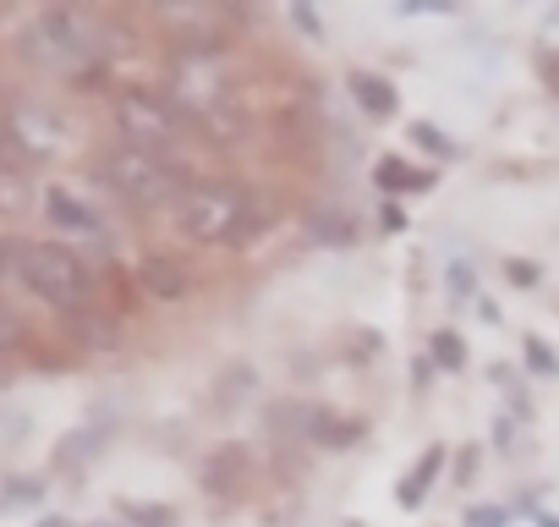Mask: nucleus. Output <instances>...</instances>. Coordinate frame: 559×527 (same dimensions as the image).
<instances>
[{
	"instance_id": "2eb2a0df",
	"label": "nucleus",
	"mask_w": 559,
	"mask_h": 527,
	"mask_svg": "<svg viewBox=\"0 0 559 527\" xmlns=\"http://www.w3.org/2000/svg\"><path fill=\"white\" fill-rule=\"evenodd\" d=\"M444 461H450V450H444V445H428V450L417 456V467H412V472H406V478L395 483V500H401L406 511H417V505L428 500V489H433V478L444 472Z\"/></svg>"
},
{
	"instance_id": "a211bd4d",
	"label": "nucleus",
	"mask_w": 559,
	"mask_h": 527,
	"mask_svg": "<svg viewBox=\"0 0 559 527\" xmlns=\"http://www.w3.org/2000/svg\"><path fill=\"white\" fill-rule=\"evenodd\" d=\"M252 390H258V368L252 363H225L214 374V407L219 412H236L241 401H252Z\"/></svg>"
},
{
	"instance_id": "7c9ffc66",
	"label": "nucleus",
	"mask_w": 559,
	"mask_h": 527,
	"mask_svg": "<svg viewBox=\"0 0 559 527\" xmlns=\"http://www.w3.org/2000/svg\"><path fill=\"white\" fill-rule=\"evenodd\" d=\"M537 72H543V83L559 94V50H543V56H537Z\"/></svg>"
},
{
	"instance_id": "f257e3e1",
	"label": "nucleus",
	"mask_w": 559,
	"mask_h": 527,
	"mask_svg": "<svg viewBox=\"0 0 559 527\" xmlns=\"http://www.w3.org/2000/svg\"><path fill=\"white\" fill-rule=\"evenodd\" d=\"M17 56L34 72H67L78 78L83 67L105 61V34L88 12L78 7H45L23 34H17Z\"/></svg>"
},
{
	"instance_id": "ea45409f",
	"label": "nucleus",
	"mask_w": 559,
	"mask_h": 527,
	"mask_svg": "<svg viewBox=\"0 0 559 527\" xmlns=\"http://www.w3.org/2000/svg\"><path fill=\"white\" fill-rule=\"evenodd\" d=\"M88 527H127V522H88Z\"/></svg>"
},
{
	"instance_id": "423d86ee",
	"label": "nucleus",
	"mask_w": 559,
	"mask_h": 527,
	"mask_svg": "<svg viewBox=\"0 0 559 527\" xmlns=\"http://www.w3.org/2000/svg\"><path fill=\"white\" fill-rule=\"evenodd\" d=\"M170 94H176V110L192 116V121L225 110L230 83H225V72H219V56H214V50H181V56L170 61Z\"/></svg>"
},
{
	"instance_id": "20e7f679",
	"label": "nucleus",
	"mask_w": 559,
	"mask_h": 527,
	"mask_svg": "<svg viewBox=\"0 0 559 527\" xmlns=\"http://www.w3.org/2000/svg\"><path fill=\"white\" fill-rule=\"evenodd\" d=\"M252 198L236 181H187V192L176 198V225L192 242H236L241 220H247Z\"/></svg>"
},
{
	"instance_id": "7ed1b4c3",
	"label": "nucleus",
	"mask_w": 559,
	"mask_h": 527,
	"mask_svg": "<svg viewBox=\"0 0 559 527\" xmlns=\"http://www.w3.org/2000/svg\"><path fill=\"white\" fill-rule=\"evenodd\" d=\"M99 176H105V187L121 198V203H132V209H176V198L187 192V176L170 165V160H159V154H138V149H127V143H116V149H105L99 154Z\"/></svg>"
},
{
	"instance_id": "bb28decb",
	"label": "nucleus",
	"mask_w": 559,
	"mask_h": 527,
	"mask_svg": "<svg viewBox=\"0 0 559 527\" xmlns=\"http://www.w3.org/2000/svg\"><path fill=\"white\" fill-rule=\"evenodd\" d=\"M521 352H526V368H532V374L559 379V358H554V347H548L543 336H526V347H521Z\"/></svg>"
},
{
	"instance_id": "6ab92c4d",
	"label": "nucleus",
	"mask_w": 559,
	"mask_h": 527,
	"mask_svg": "<svg viewBox=\"0 0 559 527\" xmlns=\"http://www.w3.org/2000/svg\"><path fill=\"white\" fill-rule=\"evenodd\" d=\"M45 214L61 225V231H99V214L88 203H78L67 187H45Z\"/></svg>"
},
{
	"instance_id": "39448f33",
	"label": "nucleus",
	"mask_w": 559,
	"mask_h": 527,
	"mask_svg": "<svg viewBox=\"0 0 559 527\" xmlns=\"http://www.w3.org/2000/svg\"><path fill=\"white\" fill-rule=\"evenodd\" d=\"M116 127H121V143L127 149L165 160V149H176V138H181V110L170 99L148 94V89H127L116 99Z\"/></svg>"
},
{
	"instance_id": "5701e85b",
	"label": "nucleus",
	"mask_w": 559,
	"mask_h": 527,
	"mask_svg": "<svg viewBox=\"0 0 559 527\" xmlns=\"http://www.w3.org/2000/svg\"><path fill=\"white\" fill-rule=\"evenodd\" d=\"M428 363H433L439 374H461V368H466V341H461L455 330H439V336L428 341Z\"/></svg>"
},
{
	"instance_id": "cd10ccee",
	"label": "nucleus",
	"mask_w": 559,
	"mask_h": 527,
	"mask_svg": "<svg viewBox=\"0 0 559 527\" xmlns=\"http://www.w3.org/2000/svg\"><path fill=\"white\" fill-rule=\"evenodd\" d=\"M292 23H297V34H302V39H313V45H324V39H330V34H324L319 7H302V0H297V7H292Z\"/></svg>"
},
{
	"instance_id": "393cba45",
	"label": "nucleus",
	"mask_w": 559,
	"mask_h": 527,
	"mask_svg": "<svg viewBox=\"0 0 559 527\" xmlns=\"http://www.w3.org/2000/svg\"><path fill=\"white\" fill-rule=\"evenodd\" d=\"M28 347V319L0 297V352H23Z\"/></svg>"
},
{
	"instance_id": "0eeeda50",
	"label": "nucleus",
	"mask_w": 559,
	"mask_h": 527,
	"mask_svg": "<svg viewBox=\"0 0 559 527\" xmlns=\"http://www.w3.org/2000/svg\"><path fill=\"white\" fill-rule=\"evenodd\" d=\"M0 132H7L28 160H56L61 154V121L45 105H34V99H12L7 105V127Z\"/></svg>"
},
{
	"instance_id": "6e6552de",
	"label": "nucleus",
	"mask_w": 559,
	"mask_h": 527,
	"mask_svg": "<svg viewBox=\"0 0 559 527\" xmlns=\"http://www.w3.org/2000/svg\"><path fill=\"white\" fill-rule=\"evenodd\" d=\"M247 478H252V450H247L241 440L214 445V450L203 456V472H198V483H203L209 494H241Z\"/></svg>"
},
{
	"instance_id": "c85d7f7f",
	"label": "nucleus",
	"mask_w": 559,
	"mask_h": 527,
	"mask_svg": "<svg viewBox=\"0 0 559 527\" xmlns=\"http://www.w3.org/2000/svg\"><path fill=\"white\" fill-rule=\"evenodd\" d=\"M461 527H510V511L504 505H472L461 516Z\"/></svg>"
},
{
	"instance_id": "f3484780",
	"label": "nucleus",
	"mask_w": 559,
	"mask_h": 527,
	"mask_svg": "<svg viewBox=\"0 0 559 527\" xmlns=\"http://www.w3.org/2000/svg\"><path fill=\"white\" fill-rule=\"evenodd\" d=\"M368 434V423L362 418H341V412H313V429H308V445H319V450H346V445H357Z\"/></svg>"
},
{
	"instance_id": "b1692460",
	"label": "nucleus",
	"mask_w": 559,
	"mask_h": 527,
	"mask_svg": "<svg viewBox=\"0 0 559 527\" xmlns=\"http://www.w3.org/2000/svg\"><path fill=\"white\" fill-rule=\"evenodd\" d=\"M203 132H209V138H219V143H236V138H247V116H241L236 105H225V110L203 116Z\"/></svg>"
},
{
	"instance_id": "58836bf2",
	"label": "nucleus",
	"mask_w": 559,
	"mask_h": 527,
	"mask_svg": "<svg viewBox=\"0 0 559 527\" xmlns=\"http://www.w3.org/2000/svg\"><path fill=\"white\" fill-rule=\"evenodd\" d=\"M0 165H7V132H0Z\"/></svg>"
},
{
	"instance_id": "dca6fc26",
	"label": "nucleus",
	"mask_w": 559,
	"mask_h": 527,
	"mask_svg": "<svg viewBox=\"0 0 559 527\" xmlns=\"http://www.w3.org/2000/svg\"><path fill=\"white\" fill-rule=\"evenodd\" d=\"M373 181H379V192H428L433 181H439V171H417L412 160H401V154H384L379 165H373Z\"/></svg>"
},
{
	"instance_id": "f704fd0d",
	"label": "nucleus",
	"mask_w": 559,
	"mask_h": 527,
	"mask_svg": "<svg viewBox=\"0 0 559 527\" xmlns=\"http://www.w3.org/2000/svg\"><path fill=\"white\" fill-rule=\"evenodd\" d=\"M493 440H499V445H510V440H515V423H510V418H499V423H493Z\"/></svg>"
},
{
	"instance_id": "72a5a7b5",
	"label": "nucleus",
	"mask_w": 559,
	"mask_h": 527,
	"mask_svg": "<svg viewBox=\"0 0 559 527\" xmlns=\"http://www.w3.org/2000/svg\"><path fill=\"white\" fill-rule=\"evenodd\" d=\"M379 220H384V231H401V225H406V209H401V203H395V198H390V203H384V214H379Z\"/></svg>"
},
{
	"instance_id": "f03ea898",
	"label": "nucleus",
	"mask_w": 559,
	"mask_h": 527,
	"mask_svg": "<svg viewBox=\"0 0 559 527\" xmlns=\"http://www.w3.org/2000/svg\"><path fill=\"white\" fill-rule=\"evenodd\" d=\"M12 276L28 286V297H39L61 319L78 308H94V281L83 270V258L61 242H12Z\"/></svg>"
},
{
	"instance_id": "e433bc0d",
	"label": "nucleus",
	"mask_w": 559,
	"mask_h": 527,
	"mask_svg": "<svg viewBox=\"0 0 559 527\" xmlns=\"http://www.w3.org/2000/svg\"><path fill=\"white\" fill-rule=\"evenodd\" d=\"M34 527H72V522H67V516H39Z\"/></svg>"
},
{
	"instance_id": "aec40b11",
	"label": "nucleus",
	"mask_w": 559,
	"mask_h": 527,
	"mask_svg": "<svg viewBox=\"0 0 559 527\" xmlns=\"http://www.w3.org/2000/svg\"><path fill=\"white\" fill-rule=\"evenodd\" d=\"M50 494V472H12L0 483V511H34Z\"/></svg>"
},
{
	"instance_id": "2f4dec72",
	"label": "nucleus",
	"mask_w": 559,
	"mask_h": 527,
	"mask_svg": "<svg viewBox=\"0 0 559 527\" xmlns=\"http://www.w3.org/2000/svg\"><path fill=\"white\" fill-rule=\"evenodd\" d=\"M472 478H477V445H466L455 461V483H472Z\"/></svg>"
},
{
	"instance_id": "4c0bfd02",
	"label": "nucleus",
	"mask_w": 559,
	"mask_h": 527,
	"mask_svg": "<svg viewBox=\"0 0 559 527\" xmlns=\"http://www.w3.org/2000/svg\"><path fill=\"white\" fill-rule=\"evenodd\" d=\"M537 527H559V516H548V511H537Z\"/></svg>"
},
{
	"instance_id": "1a4fd4ad",
	"label": "nucleus",
	"mask_w": 559,
	"mask_h": 527,
	"mask_svg": "<svg viewBox=\"0 0 559 527\" xmlns=\"http://www.w3.org/2000/svg\"><path fill=\"white\" fill-rule=\"evenodd\" d=\"M138 292L148 303H187L192 297V276L170 253H148V258H138Z\"/></svg>"
},
{
	"instance_id": "473e14b6",
	"label": "nucleus",
	"mask_w": 559,
	"mask_h": 527,
	"mask_svg": "<svg viewBox=\"0 0 559 527\" xmlns=\"http://www.w3.org/2000/svg\"><path fill=\"white\" fill-rule=\"evenodd\" d=\"M450 292H455V303L472 297V270H466V264H455V270H450Z\"/></svg>"
},
{
	"instance_id": "412c9836",
	"label": "nucleus",
	"mask_w": 559,
	"mask_h": 527,
	"mask_svg": "<svg viewBox=\"0 0 559 527\" xmlns=\"http://www.w3.org/2000/svg\"><path fill=\"white\" fill-rule=\"evenodd\" d=\"M116 516H127V527H181L176 505L159 500H116Z\"/></svg>"
},
{
	"instance_id": "9b49d317",
	"label": "nucleus",
	"mask_w": 559,
	"mask_h": 527,
	"mask_svg": "<svg viewBox=\"0 0 559 527\" xmlns=\"http://www.w3.org/2000/svg\"><path fill=\"white\" fill-rule=\"evenodd\" d=\"M61 325H67L72 347H83V352H94V358L121 352V330H116V319H105L99 308H78V314H67Z\"/></svg>"
},
{
	"instance_id": "a878e982",
	"label": "nucleus",
	"mask_w": 559,
	"mask_h": 527,
	"mask_svg": "<svg viewBox=\"0 0 559 527\" xmlns=\"http://www.w3.org/2000/svg\"><path fill=\"white\" fill-rule=\"evenodd\" d=\"M412 143H417V149H428L433 160H461V149H455V143H450V138L433 127V121H412Z\"/></svg>"
},
{
	"instance_id": "9d476101",
	"label": "nucleus",
	"mask_w": 559,
	"mask_h": 527,
	"mask_svg": "<svg viewBox=\"0 0 559 527\" xmlns=\"http://www.w3.org/2000/svg\"><path fill=\"white\" fill-rule=\"evenodd\" d=\"M105 445H110V423H83V429H67V434L56 440V450H50V472L78 478V472H88V461H94Z\"/></svg>"
},
{
	"instance_id": "c9c22d12",
	"label": "nucleus",
	"mask_w": 559,
	"mask_h": 527,
	"mask_svg": "<svg viewBox=\"0 0 559 527\" xmlns=\"http://www.w3.org/2000/svg\"><path fill=\"white\" fill-rule=\"evenodd\" d=\"M12 276V242H0V281Z\"/></svg>"
},
{
	"instance_id": "f8f14e48",
	"label": "nucleus",
	"mask_w": 559,
	"mask_h": 527,
	"mask_svg": "<svg viewBox=\"0 0 559 527\" xmlns=\"http://www.w3.org/2000/svg\"><path fill=\"white\" fill-rule=\"evenodd\" d=\"M346 94H352V105H357L368 121H390V116L401 110L395 83H390V78H379V72H352V78H346Z\"/></svg>"
},
{
	"instance_id": "4468645a",
	"label": "nucleus",
	"mask_w": 559,
	"mask_h": 527,
	"mask_svg": "<svg viewBox=\"0 0 559 527\" xmlns=\"http://www.w3.org/2000/svg\"><path fill=\"white\" fill-rule=\"evenodd\" d=\"M302 231H308V242H319V247H352V242H357V220H352V209H341V203H313V209L302 214Z\"/></svg>"
},
{
	"instance_id": "ddd939ff",
	"label": "nucleus",
	"mask_w": 559,
	"mask_h": 527,
	"mask_svg": "<svg viewBox=\"0 0 559 527\" xmlns=\"http://www.w3.org/2000/svg\"><path fill=\"white\" fill-rule=\"evenodd\" d=\"M313 412L319 407H308V401H269L263 407V423H269V440L286 450V445H308V429H313Z\"/></svg>"
},
{
	"instance_id": "4be33fe9",
	"label": "nucleus",
	"mask_w": 559,
	"mask_h": 527,
	"mask_svg": "<svg viewBox=\"0 0 559 527\" xmlns=\"http://www.w3.org/2000/svg\"><path fill=\"white\" fill-rule=\"evenodd\" d=\"M34 209V187L17 165H0V214H28Z\"/></svg>"
},
{
	"instance_id": "c756f323",
	"label": "nucleus",
	"mask_w": 559,
	"mask_h": 527,
	"mask_svg": "<svg viewBox=\"0 0 559 527\" xmlns=\"http://www.w3.org/2000/svg\"><path fill=\"white\" fill-rule=\"evenodd\" d=\"M504 276H510V286H532V281H537V264H521V258H510V264H504Z\"/></svg>"
}]
</instances>
